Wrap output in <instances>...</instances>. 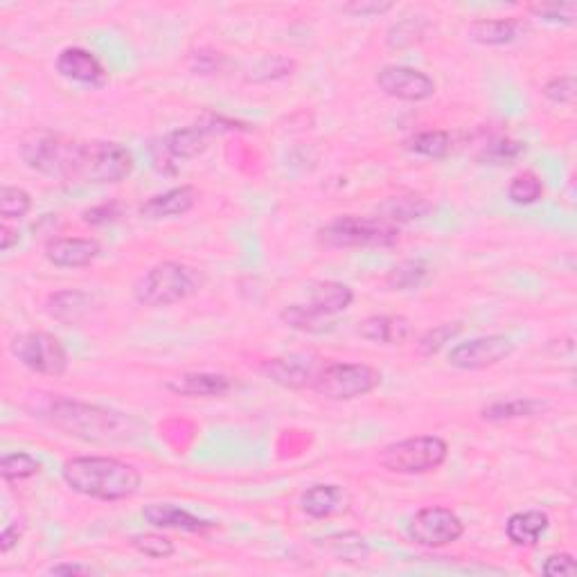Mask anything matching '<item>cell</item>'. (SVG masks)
Segmentation results:
<instances>
[{"mask_svg": "<svg viewBox=\"0 0 577 577\" xmlns=\"http://www.w3.org/2000/svg\"><path fill=\"white\" fill-rule=\"evenodd\" d=\"M201 273L183 262H158L133 287V296L145 307H170L199 294Z\"/></svg>", "mask_w": 577, "mask_h": 577, "instance_id": "cell-4", "label": "cell"}, {"mask_svg": "<svg viewBox=\"0 0 577 577\" xmlns=\"http://www.w3.org/2000/svg\"><path fill=\"white\" fill-rule=\"evenodd\" d=\"M194 61H197V68L199 73H215V70H219V61H224V57L219 55V52H208L206 50H201V52H197V55H194Z\"/></svg>", "mask_w": 577, "mask_h": 577, "instance_id": "cell-42", "label": "cell"}, {"mask_svg": "<svg viewBox=\"0 0 577 577\" xmlns=\"http://www.w3.org/2000/svg\"><path fill=\"white\" fill-rule=\"evenodd\" d=\"M10 352L25 368L46 377H61L68 370V352L57 336L48 332L16 334Z\"/></svg>", "mask_w": 577, "mask_h": 577, "instance_id": "cell-9", "label": "cell"}, {"mask_svg": "<svg viewBox=\"0 0 577 577\" xmlns=\"http://www.w3.org/2000/svg\"><path fill=\"white\" fill-rule=\"evenodd\" d=\"M142 517L154 528H172V530H183V532H203L212 530L217 523L199 519L190 514L188 510L176 508L172 503H152L142 510Z\"/></svg>", "mask_w": 577, "mask_h": 577, "instance_id": "cell-18", "label": "cell"}, {"mask_svg": "<svg viewBox=\"0 0 577 577\" xmlns=\"http://www.w3.org/2000/svg\"><path fill=\"white\" fill-rule=\"evenodd\" d=\"M541 571H544V575L548 577H564V575L571 577L577 573V566H575L573 555L559 553V555H550Z\"/></svg>", "mask_w": 577, "mask_h": 577, "instance_id": "cell-38", "label": "cell"}, {"mask_svg": "<svg viewBox=\"0 0 577 577\" xmlns=\"http://www.w3.org/2000/svg\"><path fill=\"white\" fill-rule=\"evenodd\" d=\"M528 10L537 16V19H544L548 23H562V25H573L577 19V3H557V0H550V3H532Z\"/></svg>", "mask_w": 577, "mask_h": 577, "instance_id": "cell-33", "label": "cell"}, {"mask_svg": "<svg viewBox=\"0 0 577 577\" xmlns=\"http://www.w3.org/2000/svg\"><path fill=\"white\" fill-rule=\"evenodd\" d=\"M309 294H312V300L307 305L284 307L280 314L284 323L300 332H316L323 318L341 314L354 303V291L348 284L334 280L314 282Z\"/></svg>", "mask_w": 577, "mask_h": 577, "instance_id": "cell-8", "label": "cell"}, {"mask_svg": "<svg viewBox=\"0 0 577 577\" xmlns=\"http://www.w3.org/2000/svg\"><path fill=\"white\" fill-rule=\"evenodd\" d=\"M426 278V266L420 260H406L388 273V287L395 291L417 289Z\"/></svg>", "mask_w": 577, "mask_h": 577, "instance_id": "cell-31", "label": "cell"}, {"mask_svg": "<svg viewBox=\"0 0 577 577\" xmlns=\"http://www.w3.org/2000/svg\"><path fill=\"white\" fill-rule=\"evenodd\" d=\"M235 381L217 372H188L167 381V390L181 397H221L233 390Z\"/></svg>", "mask_w": 577, "mask_h": 577, "instance_id": "cell-17", "label": "cell"}, {"mask_svg": "<svg viewBox=\"0 0 577 577\" xmlns=\"http://www.w3.org/2000/svg\"><path fill=\"white\" fill-rule=\"evenodd\" d=\"M546 404L539 399H508V402H494L483 408V420L487 422H508L521 417H535L544 411Z\"/></svg>", "mask_w": 577, "mask_h": 577, "instance_id": "cell-25", "label": "cell"}, {"mask_svg": "<svg viewBox=\"0 0 577 577\" xmlns=\"http://www.w3.org/2000/svg\"><path fill=\"white\" fill-rule=\"evenodd\" d=\"M550 528V517L541 510H526L512 514L505 523V532H508V539L514 546H537L541 537L546 535Z\"/></svg>", "mask_w": 577, "mask_h": 577, "instance_id": "cell-20", "label": "cell"}, {"mask_svg": "<svg viewBox=\"0 0 577 577\" xmlns=\"http://www.w3.org/2000/svg\"><path fill=\"white\" fill-rule=\"evenodd\" d=\"M55 66L61 77L73 79V82H82V84H102L106 77L102 61L97 59L93 52H88L84 48L61 50Z\"/></svg>", "mask_w": 577, "mask_h": 577, "instance_id": "cell-16", "label": "cell"}, {"mask_svg": "<svg viewBox=\"0 0 577 577\" xmlns=\"http://www.w3.org/2000/svg\"><path fill=\"white\" fill-rule=\"evenodd\" d=\"M469 39L481 46H508L521 34L517 19H478L467 28Z\"/></svg>", "mask_w": 577, "mask_h": 577, "instance_id": "cell-23", "label": "cell"}, {"mask_svg": "<svg viewBox=\"0 0 577 577\" xmlns=\"http://www.w3.org/2000/svg\"><path fill=\"white\" fill-rule=\"evenodd\" d=\"M544 194V183H541L535 172H519L508 185V199L517 206H532Z\"/></svg>", "mask_w": 577, "mask_h": 577, "instance_id": "cell-27", "label": "cell"}, {"mask_svg": "<svg viewBox=\"0 0 577 577\" xmlns=\"http://www.w3.org/2000/svg\"><path fill=\"white\" fill-rule=\"evenodd\" d=\"M19 230H14V228H10L7 224H3L0 226V248H3V251L7 253L10 251V248H14L16 244H19Z\"/></svg>", "mask_w": 577, "mask_h": 577, "instance_id": "cell-44", "label": "cell"}, {"mask_svg": "<svg viewBox=\"0 0 577 577\" xmlns=\"http://www.w3.org/2000/svg\"><path fill=\"white\" fill-rule=\"evenodd\" d=\"M32 208V197L21 188H10L5 185L0 192V217L5 221L10 219H23Z\"/></svg>", "mask_w": 577, "mask_h": 577, "instance_id": "cell-32", "label": "cell"}, {"mask_svg": "<svg viewBox=\"0 0 577 577\" xmlns=\"http://www.w3.org/2000/svg\"><path fill=\"white\" fill-rule=\"evenodd\" d=\"M514 352V343L505 334L478 336L467 343H458L449 352V363L458 370H485L501 363Z\"/></svg>", "mask_w": 577, "mask_h": 577, "instance_id": "cell-11", "label": "cell"}, {"mask_svg": "<svg viewBox=\"0 0 577 577\" xmlns=\"http://www.w3.org/2000/svg\"><path fill=\"white\" fill-rule=\"evenodd\" d=\"M21 537H23V523L19 521L10 523V526L0 532V550H3V553H10V550L19 544Z\"/></svg>", "mask_w": 577, "mask_h": 577, "instance_id": "cell-41", "label": "cell"}, {"mask_svg": "<svg viewBox=\"0 0 577 577\" xmlns=\"http://www.w3.org/2000/svg\"><path fill=\"white\" fill-rule=\"evenodd\" d=\"M50 422L64 429L68 436L86 442H122L133 436V420L109 408L73 402V399H55L48 408Z\"/></svg>", "mask_w": 577, "mask_h": 577, "instance_id": "cell-3", "label": "cell"}, {"mask_svg": "<svg viewBox=\"0 0 577 577\" xmlns=\"http://www.w3.org/2000/svg\"><path fill=\"white\" fill-rule=\"evenodd\" d=\"M91 305H93V298L91 294H86V291L64 289L48 298L46 309L55 321L64 325H75L82 321L88 312H91Z\"/></svg>", "mask_w": 577, "mask_h": 577, "instance_id": "cell-22", "label": "cell"}, {"mask_svg": "<svg viewBox=\"0 0 577 577\" xmlns=\"http://www.w3.org/2000/svg\"><path fill=\"white\" fill-rule=\"evenodd\" d=\"M262 372L271 381H275V384L291 390H300L312 386L318 368L314 357H309V354H289V357L266 361L262 366Z\"/></svg>", "mask_w": 577, "mask_h": 577, "instance_id": "cell-13", "label": "cell"}, {"mask_svg": "<svg viewBox=\"0 0 577 577\" xmlns=\"http://www.w3.org/2000/svg\"><path fill=\"white\" fill-rule=\"evenodd\" d=\"M465 523L460 521L458 514L442 505H431V508H422L408 523V537H411L417 546L424 548H442L449 546L463 537Z\"/></svg>", "mask_w": 577, "mask_h": 577, "instance_id": "cell-10", "label": "cell"}, {"mask_svg": "<svg viewBox=\"0 0 577 577\" xmlns=\"http://www.w3.org/2000/svg\"><path fill=\"white\" fill-rule=\"evenodd\" d=\"M28 167L48 179L120 183L133 172V156L120 142L70 140L52 131H32L21 142Z\"/></svg>", "mask_w": 577, "mask_h": 577, "instance_id": "cell-1", "label": "cell"}, {"mask_svg": "<svg viewBox=\"0 0 577 577\" xmlns=\"http://www.w3.org/2000/svg\"><path fill=\"white\" fill-rule=\"evenodd\" d=\"M327 544L334 548V555L341 559H361L368 555L366 541H363V537L359 535H352V532H348V535L330 537L327 539Z\"/></svg>", "mask_w": 577, "mask_h": 577, "instance_id": "cell-36", "label": "cell"}, {"mask_svg": "<svg viewBox=\"0 0 577 577\" xmlns=\"http://www.w3.org/2000/svg\"><path fill=\"white\" fill-rule=\"evenodd\" d=\"M212 131L215 129L201 127V124L176 129L170 133V136H167V152H170L174 158H197L208 149Z\"/></svg>", "mask_w": 577, "mask_h": 577, "instance_id": "cell-24", "label": "cell"}, {"mask_svg": "<svg viewBox=\"0 0 577 577\" xmlns=\"http://www.w3.org/2000/svg\"><path fill=\"white\" fill-rule=\"evenodd\" d=\"M100 253V244L84 237H59L46 246V257L59 269H82L93 264Z\"/></svg>", "mask_w": 577, "mask_h": 577, "instance_id": "cell-15", "label": "cell"}, {"mask_svg": "<svg viewBox=\"0 0 577 577\" xmlns=\"http://www.w3.org/2000/svg\"><path fill=\"white\" fill-rule=\"evenodd\" d=\"M48 573L50 575H91L93 573V568L91 566H86V564H57V566H52L48 568Z\"/></svg>", "mask_w": 577, "mask_h": 577, "instance_id": "cell-43", "label": "cell"}, {"mask_svg": "<svg viewBox=\"0 0 577 577\" xmlns=\"http://www.w3.org/2000/svg\"><path fill=\"white\" fill-rule=\"evenodd\" d=\"M381 372L368 363H343L332 361L318 368L312 381L314 393L334 402H350L370 395L372 390L379 388Z\"/></svg>", "mask_w": 577, "mask_h": 577, "instance_id": "cell-6", "label": "cell"}, {"mask_svg": "<svg viewBox=\"0 0 577 577\" xmlns=\"http://www.w3.org/2000/svg\"><path fill=\"white\" fill-rule=\"evenodd\" d=\"M303 510L314 519H327L348 508V496L339 485H314L300 499Z\"/></svg>", "mask_w": 577, "mask_h": 577, "instance_id": "cell-21", "label": "cell"}, {"mask_svg": "<svg viewBox=\"0 0 577 577\" xmlns=\"http://www.w3.org/2000/svg\"><path fill=\"white\" fill-rule=\"evenodd\" d=\"M384 210V219L395 224V221H413V219H422L426 212L431 210L429 203H426L422 197H395L388 203L381 206Z\"/></svg>", "mask_w": 577, "mask_h": 577, "instance_id": "cell-28", "label": "cell"}, {"mask_svg": "<svg viewBox=\"0 0 577 577\" xmlns=\"http://www.w3.org/2000/svg\"><path fill=\"white\" fill-rule=\"evenodd\" d=\"M523 154H526V145H523V142L512 138H496L483 149L478 161L487 165H510Z\"/></svg>", "mask_w": 577, "mask_h": 577, "instance_id": "cell-30", "label": "cell"}, {"mask_svg": "<svg viewBox=\"0 0 577 577\" xmlns=\"http://www.w3.org/2000/svg\"><path fill=\"white\" fill-rule=\"evenodd\" d=\"M449 445L438 436H415L381 449L379 465L390 474H426L445 465Z\"/></svg>", "mask_w": 577, "mask_h": 577, "instance_id": "cell-7", "label": "cell"}, {"mask_svg": "<svg viewBox=\"0 0 577 577\" xmlns=\"http://www.w3.org/2000/svg\"><path fill=\"white\" fill-rule=\"evenodd\" d=\"M120 217V206L115 201H106L102 206H95L91 210L84 212V224H91V226H104V224H111Z\"/></svg>", "mask_w": 577, "mask_h": 577, "instance_id": "cell-39", "label": "cell"}, {"mask_svg": "<svg viewBox=\"0 0 577 577\" xmlns=\"http://www.w3.org/2000/svg\"><path fill=\"white\" fill-rule=\"evenodd\" d=\"M318 242L327 248H377L399 242V226L384 217H339L318 230Z\"/></svg>", "mask_w": 577, "mask_h": 577, "instance_id": "cell-5", "label": "cell"}, {"mask_svg": "<svg viewBox=\"0 0 577 577\" xmlns=\"http://www.w3.org/2000/svg\"><path fill=\"white\" fill-rule=\"evenodd\" d=\"M129 544L142 553L145 557L152 559H167L176 553L174 544L163 535H154V532H147V535H133Z\"/></svg>", "mask_w": 577, "mask_h": 577, "instance_id": "cell-35", "label": "cell"}, {"mask_svg": "<svg viewBox=\"0 0 577 577\" xmlns=\"http://www.w3.org/2000/svg\"><path fill=\"white\" fill-rule=\"evenodd\" d=\"M460 330H463V325L460 323H445V325L433 327V330H429L422 336L420 343H417V348H420L424 357H431V354H438L442 348H445L449 341H454L460 334Z\"/></svg>", "mask_w": 577, "mask_h": 577, "instance_id": "cell-34", "label": "cell"}, {"mask_svg": "<svg viewBox=\"0 0 577 577\" xmlns=\"http://www.w3.org/2000/svg\"><path fill=\"white\" fill-rule=\"evenodd\" d=\"M544 95L553 104H573V100H575V77L573 75L553 77L550 82H546Z\"/></svg>", "mask_w": 577, "mask_h": 577, "instance_id": "cell-37", "label": "cell"}, {"mask_svg": "<svg viewBox=\"0 0 577 577\" xmlns=\"http://www.w3.org/2000/svg\"><path fill=\"white\" fill-rule=\"evenodd\" d=\"M408 149H411V152H415V154H420V156H426V158H442V156L449 154L451 138H449L447 131H440V129L422 131L408 140Z\"/></svg>", "mask_w": 577, "mask_h": 577, "instance_id": "cell-29", "label": "cell"}, {"mask_svg": "<svg viewBox=\"0 0 577 577\" xmlns=\"http://www.w3.org/2000/svg\"><path fill=\"white\" fill-rule=\"evenodd\" d=\"M199 199L201 192L194 188V185H181V188H172L163 194H156L152 199H147L140 206V215L154 221L183 217L197 206Z\"/></svg>", "mask_w": 577, "mask_h": 577, "instance_id": "cell-14", "label": "cell"}, {"mask_svg": "<svg viewBox=\"0 0 577 577\" xmlns=\"http://www.w3.org/2000/svg\"><path fill=\"white\" fill-rule=\"evenodd\" d=\"M390 10H393V3H379V0H357V3H348L343 7V12L361 16V19H366V16H381Z\"/></svg>", "mask_w": 577, "mask_h": 577, "instance_id": "cell-40", "label": "cell"}, {"mask_svg": "<svg viewBox=\"0 0 577 577\" xmlns=\"http://www.w3.org/2000/svg\"><path fill=\"white\" fill-rule=\"evenodd\" d=\"M377 86L388 97L402 102H424L436 93V82L411 66H384L375 77Z\"/></svg>", "mask_w": 577, "mask_h": 577, "instance_id": "cell-12", "label": "cell"}, {"mask_svg": "<svg viewBox=\"0 0 577 577\" xmlns=\"http://www.w3.org/2000/svg\"><path fill=\"white\" fill-rule=\"evenodd\" d=\"M413 334L411 321L404 316H368L359 323V336L381 345H402Z\"/></svg>", "mask_w": 577, "mask_h": 577, "instance_id": "cell-19", "label": "cell"}, {"mask_svg": "<svg viewBox=\"0 0 577 577\" xmlns=\"http://www.w3.org/2000/svg\"><path fill=\"white\" fill-rule=\"evenodd\" d=\"M41 472V463L28 451H14V454H7L0 460V476L5 478L7 483L25 481V478H32Z\"/></svg>", "mask_w": 577, "mask_h": 577, "instance_id": "cell-26", "label": "cell"}, {"mask_svg": "<svg viewBox=\"0 0 577 577\" xmlns=\"http://www.w3.org/2000/svg\"><path fill=\"white\" fill-rule=\"evenodd\" d=\"M70 490L97 501H124L140 490V472L109 456H79L61 469Z\"/></svg>", "mask_w": 577, "mask_h": 577, "instance_id": "cell-2", "label": "cell"}]
</instances>
